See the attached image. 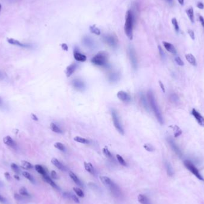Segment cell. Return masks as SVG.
I'll use <instances>...</instances> for the list:
<instances>
[{
  "label": "cell",
  "mask_w": 204,
  "mask_h": 204,
  "mask_svg": "<svg viewBox=\"0 0 204 204\" xmlns=\"http://www.w3.org/2000/svg\"><path fill=\"white\" fill-rule=\"evenodd\" d=\"M147 96H148V100L149 102L150 105L151 106V108L153 110L154 114L155 115L156 119L158 120V122L161 124L162 125L164 124L163 116H162V113L160 111V109L159 108V106L158 105V103L156 102V99L155 97V96H154L153 92L151 90L148 91V94H147Z\"/></svg>",
  "instance_id": "6da1fadb"
},
{
  "label": "cell",
  "mask_w": 204,
  "mask_h": 204,
  "mask_svg": "<svg viewBox=\"0 0 204 204\" xmlns=\"http://www.w3.org/2000/svg\"><path fill=\"white\" fill-rule=\"evenodd\" d=\"M133 24L134 17L131 10L127 11L125 16V22L124 26V30L126 35L130 40H132L133 37Z\"/></svg>",
  "instance_id": "7a4b0ae2"
},
{
  "label": "cell",
  "mask_w": 204,
  "mask_h": 204,
  "mask_svg": "<svg viewBox=\"0 0 204 204\" xmlns=\"http://www.w3.org/2000/svg\"><path fill=\"white\" fill-rule=\"evenodd\" d=\"M108 61V55L105 51H100L94 56L91 61L92 63L97 66L106 65Z\"/></svg>",
  "instance_id": "3957f363"
},
{
  "label": "cell",
  "mask_w": 204,
  "mask_h": 204,
  "mask_svg": "<svg viewBox=\"0 0 204 204\" xmlns=\"http://www.w3.org/2000/svg\"><path fill=\"white\" fill-rule=\"evenodd\" d=\"M112 117L113 120V125L115 128L122 135L124 134V130L121 124L120 118L118 112L114 109H112Z\"/></svg>",
  "instance_id": "277c9868"
},
{
  "label": "cell",
  "mask_w": 204,
  "mask_h": 204,
  "mask_svg": "<svg viewBox=\"0 0 204 204\" xmlns=\"http://www.w3.org/2000/svg\"><path fill=\"white\" fill-rule=\"evenodd\" d=\"M184 165L186 167V168L189 171H190L197 179H198L199 180L203 181V179L202 176V175L200 174L199 170L191 161L189 160H186L184 161Z\"/></svg>",
  "instance_id": "5b68a950"
},
{
  "label": "cell",
  "mask_w": 204,
  "mask_h": 204,
  "mask_svg": "<svg viewBox=\"0 0 204 204\" xmlns=\"http://www.w3.org/2000/svg\"><path fill=\"white\" fill-rule=\"evenodd\" d=\"M128 54L130 59V61L131 62L132 67L134 69H136L137 68V57L136 55V52L134 49L132 47H130L128 48Z\"/></svg>",
  "instance_id": "8992f818"
},
{
  "label": "cell",
  "mask_w": 204,
  "mask_h": 204,
  "mask_svg": "<svg viewBox=\"0 0 204 204\" xmlns=\"http://www.w3.org/2000/svg\"><path fill=\"white\" fill-rule=\"evenodd\" d=\"M167 141H168L169 146H171V148H172V151L175 153H176L179 156L182 157V152L181 151V150L180 149V148H179L178 146L177 145V144L175 143V141L172 140V138H171V137H168Z\"/></svg>",
  "instance_id": "52a82bcc"
},
{
  "label": "cell",
  "mask_w": 204,
  "mask_h": 204,
  "mask_svg": "<svg viewBox=\"0 0 204 204\" xmlns=\"http://www.w3.org/2000/svg\"><path fill=\"white\" fill-rule=\"evenodd\" d=\"M191 113L196 120L198 124L200 126L204 127V118L203 117L202 115L200 113H199V112H198L195 109H192Z\"/></svg>",
  "instance_id": "ba28073f"
},
{
  "label": "cell",
  "mask_w": 204,
  "mask_h": 204,
  "mask_svg": "<svg viewBox=\"0 0 204 204\" xmlns=\"http://www.w3.org/2000/svg\"><path fill=\"white\" fill-rule=\"evenodd\" d=\"M117 97L124 103H129L131 100V97L129 94L124 91H120L117 93Z\"/></svg>",
  "instance_id": "9c48e42d"
},
{
  "label": "cell",
  "mask_w": 204,
  "mask_h": 204,
  "mask_svg": "<svg viewBox=\"0 0 204 204\" xmlns=\"http://www.w3.org/2000/svg\"><path fill=\"white\" fill-rule=\"evenodd\" d=\"M103 38L104 41L110 47H115L116 45H117V40H116V38L112 35H105Z\"/></svg>",
  "instance_id": "30bf717a"
},
{
  "label": "cell",
  "mask_w": 204,
  "mask_h": 204,
  "mask_svg": "<svg viewBox=\"0 0 204 204\" xmlns=\"http://www.w3.org/2000/svg\"><path fill=\"white\" fill-rule=\"evenodd\" d=\"M7 42L9 44H12V45H16V46H19V47H21L28 48V47H31V45H30V44H23L22 43H20L18 40L13 39V38H8L7 39Z\"/></svg>",
  "instance_id": "8fae6325"
},
{
  "label": "cell",
  "mask_w": 204,
  "mask_h": 204,
  "mask_svg": "<svg viewBox=\"0 0 204 204\" xmlns=\"http://www.w3.org/2000/svg\"><path fill=\"white\" fill-rule=\"evenodd\" d=\"M3 142L4 144H6V145L9 146H10L12 148H16V142L9 136H7L3 138Z\"/></svg>",
  "instance_id": "7c38bea8"
},
{
  "label": "cell",
  "mask_w": 204,
  "mask_h": 204,
  "mask_svg": "<svg viewBox=\"0 0 204 204\" xmlns=\"http://www.w3.org/2000/svg\"><path fill=\"white\" fill-rule=\"evenodd\" d=\"M77 66H78L77 64H76V63H72L71 65H70L69 66H68L66 68L65 73H66V76H67L68 78L70 77V76L72 75V74H73V73L75 72V71L76 70Z\"/></svg>",
  "instance_id": "4fadbf2b"
},
{
  "label": "cell",
  "mask_w": 204,
  "mask_h": 204,
  "mask_svg": "<svg viewBox=\"0 0 204 204\" xmlns=\"http://www.w3.org/2000/svg\"><path fill=\"white\" fill-rule=\"evenodd\" d=\"M51 162L56 167H57L58 169L61 170V171H65L66 170V167L61 162H59V161H58V159H57L56 158H52L51 160Z\"/></svg>",
  "instance_id": "5bb4252c"
},
{
  "label": "cell",
  "mask_w": 204,
  "mask_h": 204,
  "mask_svg": "<svg viewBox=\"0 0 204 204\" xmlns=\"http://www.w3.org/2000/svg\"><path fill=\"white\" fill-rule=\"evenodd\" d=\"M163 45L165 47V48L169 53H172V54H176L177 53V51H176V48L174 47V46L171 44V43H169L168 42H165V41H164L163 42Z\"/></svg>",
  "instance_id": "9a60e30c"
},
{
  "label": "cell",
  "mask_w": 204,
  "mask_h": 204,
  "mask_svg": "<svg viewBox=\"0 0 204 204\" xmlns=\"http://www.w3.org/2000/svg\"><path fill=\"white\" fill-rule=\"evenodd\" d=\"M73 86L76 89L79 90H82L85 87L84 82L81 80L78 79H74L73 81Z\"/></svg>",
  "instance_id": "2e32d148"
},
{
  "label": "cell",
  "mask_w": 204,
  "mask_h": 204,
  "mask_svg": "<svg viewBox=\"0 0 204 204\" xmlns=\"http://www.w3.org/2000/svg\"><path fill=\"white\" fill-rule=\"evenodd\" d=\"M74 56L75 59L78 62H83L87 60V57L85 55H84V54H81L78 51L74 52Z\"/></svg>",
  "instance_id": "e0dca14e"
},
{
  "label": "cell",
  "mask_w": 204,
  "mask_h": 204,
  "mask_svg": "<svg viewBox=\"0 0 204 204\" xmlns=\"http://www.w3.org/2000/svg\"><path fill=\"white\" fill-rule=\"evenodd\" d=\"M109 188V189L110 190V191L112 192V193L115 195V196H118L120 195V190L119 189V187H118L117 185H116L113 182H112V183L108 187Z\"/></svg>",
  "instance_id": "ac0fdd59"
},
{
  "label": "cell",
  "mask_w": 204,
  "mask_h": 204,
  "mask_svg": "<svg viewBox=\"0 0 204 204\" xmlns=\"http://www.w3.org/2000/svg\"><path fill=\"white\" fill-rule=\"evenodd\" d=\"M186 59L187 60V61L192 65L196 66L197 65V62H196V60L195 59V57H194V56L192 54H187L185 56Z\"/></svg>",
  "instance_id": "d6986e66"
},
{
  "label": "cell",
  "mask_w": 204,
  "mask_h": 204,
  "mask_svg": "<svg viewBox=\"0 0 204 204\" xmlns=\"http://www.w3.org/2000/svg\"><path fill=\"white\" fill-rule=\"evenodd\" d=\"M138 201L141 204H151L149 199L146 196L140 194L138 196Z\"/></svg>",
  "instance_id": "ffe728a7"
},
{
  "label": "cell",
  "mask_w": 204,
  "mask_h": 204,
  "mask_svg": "<svg viewBox=\"0 0 204 204\" xmlns=\"http://www.w3.org/2000/svg\"><path fill=\"white\" fill-rule=\"evenodd\" d=\"M43 177L44 180L45 182H47L48 184H49L50 186H51L53 187H54L55 189H58V187L56 185V184L51 180V179L48 176L47 174L44 175V176H43Z\"/></svg>",
  "instance_id": "44dd1931"
},
{
  "label": "cell",
  "mask_w": 204,
  "mask_h": 204,
  "mask_svg": "<svg viewBox=\"0 0 204 204\" xmlns=\"http://www.w3.org/2000/svg\"><path fill=\"white\" fill-rule=\"evenodd\" d=\"M69 176H70V177L71 178V179H72L78 186H82V183L81 182V181L79 180V179H78V177L76 176V175L75 173H74V172H72V171H70L69 173Z\"/></svg>",
  "instance_id": "7402d4cb"
},
{
  "label": "cell",
  "mask_w": 204,
  "mask_h": 204,
  "mask_svg": "<svg viewBox=\"0 0 204 204\" xmlns=\"http://www.w3.org/2000/svg\"><path fill=\"white\" fill-rule=\"evenodd\" d=\"M84 168L87 171H88L89 172L93 174L94 173V169L93 166V165L90 163V162H85L84 164Z\"/></svg>",
  "instance_id": "603a6c76"
},
{
  "label": "cell",
  "mask_w": 204,
  "mask_h": 204,
  "mask_svg": "<svg viewBox=\"0 0 204 204\" xmlns=\"http://www.w3.org/2000/svg\"><path fill=\"white\" fill-rule=\"evenodd\" d=\"M186 13L190 20V22L192 23H194L195 22V17H194V12H193V8L191 7L190 8L188 9L187 10H186Z\"/></svg>",
  "instance_id": "cb8c5ba5"
},
{
  "label": "cell",
  "mask_w": 204,
  "mask_h": 204,
  "mask_svg": "<svg viewBox=\"0 0 204 204\" xmlns=\"http://www.w3.org/2000/svg\"><path fill=\"white\" fill-rule=\"evenodd\" d=\"M140 100L141 102V103L143 105V106H144V107L145 108V109H146L148 111L149 110V105L148 103V101L146 99L144 95L143 94H141L140 96Z\"/></svg>",
  "instance_id": "d4e9b609"
},
{
  "label": "cell",
  "mask_w": 204,
  "mask_h": 204,
  "mask_svg": "<svg viewBox=\"0 0 204 204\" xmlns=\"http://www.w3.org/2000/svg\"><path fill=\"white\" fill-rule=\"evenodd\" d=\"M100 179L101 180V182L106 186L109 187L112 183V181L110 179V178L106 177V176H100Z\"/></svg>",
  "instance_id": "484cf974"
},
{
  "label": "cell",
  "mask_w": 204,
  "mask_h": 204,
  "mask_svg": "<svg viewBox=\"0 0 204 204\" xmlns=\"http://www.w3.org/2000/svg\"><path fill=\"white\" fill-rule=\"evenodd\" d=\"M83 42L86 46H87L88 47H90V48L93 47L94 45V42L90 37H85L84 38Z\"/></svg>",
  "instance_id": "4316f807"
},
{
  "label": "cell",
  "mask_w": 204,
  "mask_h": 204,
  "mask_svg": "<svg viewBox=\"0 0 204 204\" xmlns=\"http://www.w3.org/2000/svg\"><path fill=\"white\" fill-rule=\"evenodd\" d=\"M74 140L76 141V142H78V143H82V144H88L90 143V141L88 140V139H87V138H82V137H79V136H76L74 137Z\"/></svg>",
  "instance_id": "83f0119b"
},
{
  "label": "cell",
  "mask_w": 204,
  "mask_h": 204,
  "mask_svg": "<svg viewBox=\"0 0 204 204\" xmlns=\"http://www.w3.org/2000/svg\"><path fill=\"white\" fill-rule=\"evenodd\" d=\"M50 127V129L54 133H59V134L63 133V131L54 123H51Z\"/></svg>",
  "instance_id": "f1b7e54d"
},
{
  "label": "cell",
  "mask_w": 204,
  "mask_h": 204,
  "mask_svg": "<svg viewBox=\"0 0 204 204\" xmlns=\"http://www.w3.org/2000/svg\"><path fill=\"white\" fill-rule=\"evenodd\" d=\"M21 167L22 168H23V169H31L32 168H33V165L30 163L29 162H27L26 161H22L21 162Z\"/></svg>",
  "instance_id": "f546056e"
},
{
  "label": "cell",
  "mask_w": 204,
  "mask_h": 204,
  "mask_svg": "<svg viewBox=\"0 0 204 204\" xmlns=\"http://www.w3.org/2000/svg\"><path fill=\"white\" fill-rule=\"evenodd\" d=\"M172 128L174 131V134L175 137H178L182 134V130L177 125H175L174 127H172Z\"/></svg>",
  "instance_id": "4dcf8cb0"
},
{
  "label": "cell",
  "mask_w": 204,
  "mask_h": 204,
  "mask_svg": "<svg viewBox=\"0 0 204 204\" xmlns=\"http://www.w3.org/2000/svg\"><path fill=\"white\" fill-rule=\"evenodd\" d=\"M165 167H166L168 175L169 176H172L174 174V171H173L172 167L171 165L170 164V163H169L168 162H165Z\"/></svg>",
  "instance_id": "1f68e13d"
},
{
  "label": "cell",
  "mask_w": 204,
  "mask_h": 204,
  "mask_svg": "<svg viewBox=\"0 0 204 204\" xmlns=\"http://www.w3.org/2000/svg\"><path fill=\"white\" fill-rule=\"evenodd\" d=\"M35 170L38 172L40 173V174H41L42 176H44V175H45L47 174L45 169L40 165H36L35 166Z\"/></svg>",
  "instance_id": "d6a6232c"
},
{
  "label": "cell",
  "mask_w": 204,
  "mask_h": 204,
  "mask_svg": "<svg viewBox=\"0 0 204 204\" xmlns=\"http://www.w3.org/2000/svg\"><path fill=\"white\" fill-rule=\"evenodd\" d=\"M54 146L58 150H59L61 151L64 152L65 151V147L63 144H62L61 142H56V143H54Z\"/></svg>",
  "instance_id": "836d02e7"
},
{
  "label": "cell",
  "mask_w": 204,
  "mask_h": 204,
  "mask_svg": "<svg viewBox=\"0 0 204 204\" xmlns=\"http://www.w3.org/2000/svg\"><path fill=\"white\" fill-rule=\"evenodd\" d=\"M22 175L26 179H27V180H30L31 182L34 183V179L33 176H32V175L30 173L25 171V172H22Z\"/></svg>",
  "instance_id": "e575fe53"
},
{
  "label": "cell",
  "mask_w": 204,
  "mask_h": 204,
  "mask_svg": "<svg viewBox=\"0 0 204 204\" xmlns=\"http://www.w3.org/2000/svg\"><path fill=\"white\" fill-rule=\"evenodd\" d=\"M103 152L104 154V155L108 158L109 159H113V155L111 154V152L109 151V150L108 149L107 146H105L103 149Z\"/></svg>",
  "instance_id": "d590c367"
},
{
  "label": "cell",
  "mask_w": 204,
  "mask_h": 204,
  "mask_svg": "<svg viewBox=\"0 0 204 204\" xmlns=\"http://www.w3.org/2000/svg\"><path fill=\"white\" fill-rule=\"evenodd\" d=\"M90 31H91L92 33H93V34H96V35H99L100 34V30H99V28L96 27L95 25H93V26H90Z\"/></svg>",
  "instance_id": "8d00e7d4"
},
{
  "label": "cell",
  "mask_w": 204,
  "mask_h": 204,
  "mask_svg": "<svg viewBox=\"0 0 204 204\" xmlns=\"http://www.w3.org/2000/svg\"><path fill=\"white\" fill-rule=\"evenodd\" d=\"M144 148L148 152H154L155 151V148H154L153 146L149 143H146L144 144L143 146Z\"/></svg>",
  "instance_id": "74e56055"
},
{
  "label": "cell",
  "mask_w": 204,
  "mask_h": 204,
  "mask_svg": "<svg viewBox=\"0 0 204 204\" xmlns=\"http://www.w3.org/2000/svg\"><path fill=\"white\" fill-rule=\"evenodd\" d=\"M74 191L75 192V193L79 197L81 198H83L84 196V193L83 192V191L78 187H74L73 188Z\"/></svg>",
  "instance_id": "f35d334b"
},
{
  "label": "cell",
  "mask_w": 204,
  "mask_h": 204,
  "mask_svg": "<svg viewBox=\"0 0 204 204\" xmlns=\"http://www.w3.org/2000/svg\"><path fill=\"white\" fill-rule=\"evenodd\" d=\"M172 23L174 27L175 31H176V32H179V26L177 20L176 18H173L172 19Z\"/></svg>",
  "instance_id": "ab89813d"
},
{
  "label": "cell",
  "mask_w": 204,
  "mask_h": 204,
  "mask_svg": "<svg viewBox=\"0 0 204 204\" xmlns=\"http://www.w3.org/2000/svg\"><path fill=\"white\" fill-rule=\"evenodd\" d=\"M116 159H117L118 162L121 165H123V166H126L127 165V163L125 161V160L124 159V158L120 155L117 154L116 156Z\"/></svg>",
  "instance_id": "60d3db41"
},
{
  "label": "cell",
  "mask_w": 204,
  "mask_h": 204,
  "mask_svg": "<svg viewBox=\"0 0 204 204\" xmlns=\"http://www.w3.org/2000/svg\"><path fill=\"white\" fill-rule=\"evenodd\" d=\"M169 99H170L171 102H172V103H177V102L179 101V97L177 96V94H174V93L171 94L170 95Z\"/></svg>",
  "instance_id": "b9f144b4"
},
{
  "label": "cell",
  "mask_w": 204,
  "mask_h": 204,
  "mask_svg": "<svg viewBox=\"0 0 204 204\" xmlns=\"http://www.w3.org/2000/svg\"><path fill=\"white\" fill-rule=\"evenodd\" d=\"M19 193L23 196H29L30 194L28 193L27 189L25 187H22L19 190Z\"/></svg>",
  "instance_id": "7bdbcfd3"
},
{
  "label": "cell",
  "mask_w": 204,
  "mask_h": 204,
  "mask_svg": "<svg viewBox=\"0 0 204 204\" xmlns=\"http://www.w3.org/2000/svg\"><path fill=\"white\" fill-rule=\"evenodd\" d=\"M118 78H119L118 75V74H116V73L112 74L110 75V76H109V79H110V81H112V82L116 81Z\"/></svg>",
  "instance_id": "ee69618b"
},
{
  "label": "cell",
  "mask_w": 204,
  "mask_h": 204,
  "mask_svg": "<svg viewBox=\"0 0 204 204\" xmlns=\"http://www.w3.org/2000/svg\"><path fill=\"white\" fill-rule=\"evenodd\" d=\"M11 168L12 169L13 171H14L16 174H19L20 172V169L19 167L14 163H12L11 164Z\"/></svg>",
  "instance_id": "f6af8a7d"
},
{
  "label": "cell",
  "mask_w": 204,
  "mask_h": 204,
  "mask_svg": "<svg viewBox=\"0 0 204 204\" xmlns=\"http://www.w3.org/2000/svg\"><path fill=\"white\" fill-rule=\"evenodd\" d=\"M175 62H176V63L179 65V66H184L185 63L183 62V61L180 59V58L179 57H176V58H175Z\"/></svg>",
  "instance_id": "bcb514c9"
},
{
  "label": "cell",
  "mask_w": 204,
  "mask_h": 204,
  "mask_svg": "<svg viewBox=\"0 0 204 204\" xmlns=\"http://www.w3.org/2000/svg\"><path fill=\"white\" fill-rule=\"evenodd\" d=\"M187 32H188V34L189 35V36L190 37V38H191L193 40H194L195 38V33H194L193 31L192 30H189L188 31H187Z\"/></svg>",
  "instance_id": "7dc6e473"
},
{
  "label": "cell",
  "mask_w": 204,
  "mask_h": 204,
  "mask_svg": "<svg viewBox=\"0 0 204 204\" xmlns=\"http://www.w3.org/2000/svg\"><path fill=\"white\" fill-rule=\"evenodd\" d=\"M51 176L53 179H59V177L57 176V174L55 171H52L51 172Z\"/></svg>",
  "instance_id": "c3c4849f"
},
{
  "label": "cell",
  "mask_w": 204,
  "mask_h": 204,
  "mask_svg": "<svg viewBox=\"0 0 204 204\" xmlns=\"http://www.w3.org/2000/svg\"><path fill=\"white\" fill-rule=\"evenodd\" d=\"M4 176L6 177V179L8 180V181H10L11 180V176H10V174H9V172H6L4 173Z\"/></svg>",
  "instance_id": "681fc988"
},
{
  "label": "cell",
  "mask_w": 204,
  "mask_h": 204,
  "mask_svg": "<svg viewBox=\"0 0 204 204\" xmlns=\"http://www.w3.org/2000/svg\"><path fill=\"white\" fill-rule=\"evenodd\" d=\"M199 20L200 22L201 23L202 26L204 28V18H203L202 16L199 15Z\"/></svg>",
  "instance_id": "f907efd6"
},
{
  "label": "cell",
  "mask_w": 204,
  "mask_h": 204,
  "mask_svg": "<svg viewBox=\"0 0 204 204\" xmlns=\"http://www.w3.org/2000/svg\"><path fill=\"white\" fill-rule=\"evenodd\" d=\"M31 118H32L34 121H38V117L37 116V115H35L34 113H31Z\"/></svg>",
  "instance_id": "816d5d0a"
},
{
  "label": "cell",
  "mask_w": 204,
  "mask_h": 204,
  "mask_svg": "<svg viewBox=\"0 0 204 204\" xmlns=\"http://www.w3.org/2000/svg\"><path fill=\"white\" fill-rule=\"evenodd\" d=\"M197 7L198 9H199L202 10V9H204V4L202 3H201V2H199L198 3V4H197Z\"/></svg>",
  "instance_id": "f5cc1de1"
},
{
  "label": "cell",
  "mask_w": 204,
  "mask_h": 204,
  "mask_svg": "<svg viewBox=\"0 0 204 204\" xmlns=\"http://www.w3.org/2000/svg\"><path fill=\"white\" fill-rule=\"evenodd\" d=\"M159 85H160V87H161V90H162V92H164V93H165V87H164V84H163V83L161 81H159Z\"/></svg>",
  "instance_id": "db71d44e"
},
{
  "label": "cell",
  "mask_w": 204,
  "mask_h": 204,
  "mask_svg": "<svg viewBox=\"0 0 204 204\" xmlns=\"http://www.w3.org/2000/svg\"><path fill=\"white\" fill-rule=\"evenodd\" d=\"M62 49H63V50H65V51H68V45H67L66 44H65V43H63V44H62Z\"/></svg>",
  "instance_id": "11a10c76"
},
{
  "label": "cell",
  "mask_w": 204,
  "mask_h": 204,
  "mask_svg": "<svg viewBox=\"0 0 204 204\" xmlns=\"http://www.w3.org/2000/svg\"><path fill=\"white\" fill-rule=\"evenodd\" d=\"M14 198L16 199V200H21L22 199V195H17V194H15L14 195Z\"/></svg>",
  "instance_id": "9f6ffc18"
},
{
  "label": "cell",
  "mask_w": 204,
  "mask_h": 204,
  "mask_svg": "<svg viewBox=\"0 0 204 204\" xmlns=\"http://www.w3.org/2000/svg\"><path fill=\"white\" fill-rule=\"evenodd\" d=\"M158 48H159V53H160L161 56H162V57H164V51H163L162 49L161 48V47L160 46H159V47H158Z\"/></svg>",
  "instance_id": "6f0895ef"
},
{
  "label": "cell",
  "mask_w": 204,
  "mask_h": 204,
  "mask_svg": "<svg viewBox=\"0 0 204 204\" xmlns=\"http://www.w3.org/2000/svg\"><path fill=\"white\" fill-rule=\"evenodd\" d=\"M6 200L5 198H3L1 195H0V202H4Z\"/></svg>",
  "instance_id": "680465c9"
},
{
  "label": "cell",
  "mask_w": 204,
  "mask_h": 204,
  "mask_svg": "<svg viewBox=\"0 0 204 204\" xmlns=\"http://www.w3.org/2000/svg\"><path fill=\"white\" fill-rule=\"evenodd\" d=\"M178 1H179V3L180 4H181V5L183 6V5L184 4L185 0H178Z\"/></svg>",
  "instance_id": "91938a15"
},
{
  "label": "cell",
  "mask_w": 204,
  "mask_h": 204,
  "mask_svg": "<svg viewBox=\"0 0 204 204\" xmlns=\"http://www.w3.org/2000/svg\"><path fill=\"white\" fill-rule=\"evenodd\" d=\"M14 179H16L17 180H20V177H19V176H17V175H14Z\"/></svg>",
  "instance_id": "94428289"
},
{
  "label": "cell",
  "mask_w": 204,
  "mask_h": 204,
  "mask_svg": "<svg viewBox=\"0 0 204 204\" xmlns=\"http://www.w3.org/2000/svg\"><path fill=\"white\" fill-rule=\"evenodd\" d=\"M1 9H2V6H1V4H0V13H1Z\"/></svg>",
  "instance_id": "6125c7cd"
},
{
  "label": "cell",
  "mask_w": 204,
  "mask_h": 204,
  "mask_svg": "<svg viewBox=\"0 0 204 204\" xmlns=\"http://www.w3.org/2000/svg\"><path fill=\"white\" fill-rule=\"evenodd\" d=\"M3 78V75L2 74L0 73V78Z\"/></svg>",
  "instance_id": "be15d7a7"
},
{
  "label": "cell",
  "mask_w": 204,
  "mask_h": 204,
  "mask_svg": "<svg viewBox=\"0 0 204 204\" xmlns=\"http://www.w3.org/2000/svg\"><path fill=\"white\" fill-rule=\"evenodd\" d=\"M167 1H168V2H172V0H167Z\"/></svg>",
  "instance_id": "e7e4bbea"
},
{
  "label": "cell",
  "mask_w": 204,
  "mask_h": 204,
  "mask_svg": "<svg viewBox=\"0 0 204 204\" xmlns=\"http://www.w3.org/2000/svg\"><path fill=\"white\" fill-rule=\"evenodd\" d=\"M1 99H0V103H1Z\"/></svg>",
  "instance_id": "03108f58"
}]
</instances>
